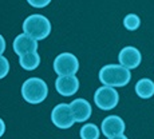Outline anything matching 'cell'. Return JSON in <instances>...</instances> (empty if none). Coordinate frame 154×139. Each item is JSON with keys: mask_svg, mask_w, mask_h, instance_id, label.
<instances>
[{"mask_svg": "<svg viewBox=\"0 0 154 139\" xmlns=\"http://www.w3.org/2000/svg\"><path fill=\"white\" fill-rule=\"evenodd\" d=\"M79 134H81L82 139H99L100 132H99V128L95 125H93V123H87V125H85L81 128Z\"/></svg>", "mask_w": 154, "mask_h": 139, "instance_id": "5bb4252c", "label": "cell"}, {"mask_svg": "<svg viewBox=\"0 0 154 139\" xmlns=\"http://www.w3.org/2000/svg\"><path fill=\"white\" fill-rule=\"evenodd\" d=\"M131 79L130 70L122 64H106L99 71V80L103 86L125 87Z\"/></svg>", "mask_w": 154, "mask_h": 139, "instance_id": "6da1fadb", "label": "cell"}, {"mask_svg": "<svg viewBox=\"0 0 154 139\" xmlns=\"http://www.w3.org/2000/svg\"><path fill=\"white\" fill-rule=\"evenodd\" d=\"M135 92L142 99H149L154 95V82L150 79H141L135 84Z\"/></svg>", "mask_w": 154, "mask_h": 139, "instance_id": "4fadbf2b", "label": "cell"}, {"mask_svg": "<svg viewBox=\"0 0 154 139\" xmlns=\"http://www.w3.org/2000/svg\"><path fill=\"white\" fill-rule=\"evenodd\" d=\"M5 132V123H4V120L0 118V138L3 137V134Z\"/></svg>", "mask_w": 154, "mask_h": 139, "instance_id": "d6986e66", "label": "cell"}, {"mask_svg": "<svg viewBox=\"0 0 154 139\" xmlns=\"http://www.w3.org/2000/svg\"><path fill=\"white\" fill-rule=\"evenodd\" d=\"M12 47L15 54L22 56L24 54H28V52L38 51V40L27 34H20L15 38Z\"/></svg>", "mask_w": 154, "mask_h": 139, "instance_id": "30bf717a", "label": "cell"}, {"mask_svg": "<svg viewBox=\"0 0 154 139\" xmlns=\"http://www.w3.org/2000/svg\"><path fill=\"white\" fill-rule=\"evenodd\" d=\"M71 110H72L74 118H75L76 122H86L88 118L91 116V104L87 102V100L82 99H75L70 103Z\"/></svg>", "mask_w": 154, "mask_h": 139, "instance_id": "8fae6325", "label": "cell"}, {"mask_svg": "<svg viewBox=\"0 0 154 139\" xmlns=\"http://www.w3.org/2000/svg\"><path fill=\"white\" fill-rule=\"evenodd\" d=\"M19 64L23 70L34 71V70H36L40 64V55L38 54V51L24 54L19 58Z\"/></svg>", "mask_w": 154, "mask_h": 139, "instance_id": "7c38bea8", "label": "cell"}, {"mask_svg": "<svg viewBox=\"0 0 154 139\" xmlns=\"http://www.w3.org/2000/svg\"><path fill=\"white\" fill-rule=\"evenodd\" d=\"M123 26H125L126 29H129V31H135V29L140 28L141 26V19L138 15L135 14H129L125 16V19H123Z\"/></svg>", "mask_w": 154, "mask_h": 139, "instance_id": "9a60e30c", "label": "cell"}, {"mask_svg": "<svg viewBox=\"0 0 154 139\" xmlns=\"http://www.w3.org/2000/svg\"><path fill=\"white\" fill-rule=\"evenodd\" d=\"M4 51H5V40H4V38L0 35V55H3Z\"/></svg>", "mask_w": 154, "mask_h": 139, "instance_id": "ac0fdd59", "label": "cell"}, {"mask_svg": "<svg viewBox=\"0 0 154 139\" xmlns=\"http://www.w3.org/2000/svg\"><path fill=\"white\" fill-rule=\"evenodd\" d=\"M51 120L58 128L62 130L70 128L76 122L75 118H74L72 110H71V106L66 104V103H60V104L55 106L51 112Z\"/></svg>", "mask_w": 154, "mask_h": 139, "instance_id": "8992f818", "label": "cell"}, {"mask_svg": "<svg viewBox=\"0 0 154 139\" xmlns=\"http://www.w3.org/2000/svg\"><path fill=\"white\" fill-rule=\"evenodd\" d=\"M48 95V87L40 78H29L22 86V96L29 104L42 103Z\"/></svg>", "mask_w": 154, "mask_h": 139, "instance_id": "7a4b0ae2", "label": "cell"}, {"mask_svg": "<svg viewBox=\"0 0 154 139\" xmlns=\"http://www.w3.org/2000/svg\"><path fill=\"white\" fill-rule=\"evenodd\" d=\"M23 31L34 39L43 40L48 38V35L51 34V23L46 16L35 14L28 16L23 22Z\"/></svg>", "mask_w": 154, "mask_h": 139, "instance_id": "3957f363", "label": "cell"}, {"mask_svg": "<svg viewBox=\"0 0 154 139\" xmlns=\"http://www.w3.org/2000/svg\"><path fill=\"white\" fill-rule=\"evenodd\" d=\"M118 60H119V64H122L123 67L129 70H134L141 64L142 55L138 48L127 46L121 50L119 55H118Z\"/></svg>", "mask_w": 154, "mask_h": 139, "instance_id": "ba28073f", "label": "cell"}, {"mask_svg": "<svg viewBox=\"0 0 154 139\" xmlns=\"http://www.w3.org/2000/svg\"><path fill=\"white\" fill-rule=\"evenodd\" d=\"M109 139H127V137L125 134H119V135H115V137H111Z\"/></svg>", "mask_w": 154, "mask_h": 139, "instance_id": "ffe728a7", "label": "cell"}, {"mask_svg": "<svg viewBox=\"0 0 154 139\" xmlns=\"http://www.w3.org/2000/svg\"><path fill=\"white\" fill-rule=\"evenodd\" d=\"M8 71H10V63H8V59L4 58L3 55H0V79L5 78L8 75Z\"/></svg>", "mask_w": 154, "mask_h": 139, "instance_id": "2e32d148", "label": "cell"}, {"mask_svg": "<svg viewBox=\"0 0 154 139\" xmlns=\"http://www.w3.org/2000/svg\"><path fill=\"white\" fill-rule=\"evenodd\" d=\"M94 102H95L97 107L100 110L110 111L117 107L118 102H119V95H118V91L115 90V87L102 86L94 94Z\"/></svg>", "mask_w": 154, "mask_h": 139, "instance_id": "277c9868", "label": "cell"}, {"mask_svg": "<svg viewBox=\"0 0 154 139\" xmlns=\"http://www.w3.org/2000/svg\"><path fill=\"white\" fill-rule=\"evenodd\" d=\"M55 88L60 95L71 96L78 91L79 88V79L75 75H62L58 76L55 82Z\"/></svg>", "mask_w": 154, "mask_h": 139, "instance_id": "9c48e42d", "label": "cell"}, {"mask_svg": "<svg viewBox=\"0 0 154 139\" xmlns=\"http://www.w3.org/2000/svg\"><path fill=\"white\" fill-rule=\"evenodd\" d=\"M79 70V62L71 52H62L54 60V71L59 76L75 75Z\"/></svg>", "mask_w": 154, "mask_h": 139, "instance_id": "5b68a950", "label": "cell"}, {"mask_svg": "<svg viewBox=\"0 0 154 139\" xmlns=\"http://www.w3.org/2000/svg\"><path fill=\"white\" fill-rule=\"evenodd\" d=\"M100 128H102V134L105 135L106 138H111V137H115V135L123 134L125 128H126V125L121 116L109 115V116H106L105 119H103L102 125H100Z\"/></svg>", "mask_w": 154, "mask_h": 139, "instance_id": "52a82bcc", "label": "cell"}, {"mask_svg": "<svg viewBox=\"0 0 154 139\" xmlns=\"http://www.w3.org/2000/svg\"><path fill=\"white\" fill-rule=\"evenodd\" d=\"M28 4L35 8H44L51 3V0H27Z\"/></svg>", "mask_w": 154, "mask_h": 139, "instance_id": "e0dca14e", "label": "cell"}]
</instances>
